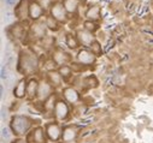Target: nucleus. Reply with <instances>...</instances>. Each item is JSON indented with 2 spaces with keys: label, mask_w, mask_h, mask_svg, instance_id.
I'll list each match as a JSON object with an SVG mask.
<instances>
[{
  "label": "nucleus",
  "mask_w": 153,
  "mask_h": 143,
  "mask_svg": "<svg viewBox=\"0 0 153 143\" xmlns=\"http://www.w3.org/2000/svg\"><path fill=\"white\" fill-rule=\"evenodd\" d=\"M39 67V59L30 49H23L18 58V71L24 75H31Z\"/></svg>",
  "instance_id": "obj_1"
},
{
  "label": "nucleus",
  "mask_w": 153,
  "mask_h": 143,
  "mask_svg": "<svg viewBox=\"0 0 153 143\" xmlns=\"http://www.w3.org/2000/svg\"><path fill=\"white\" fill-rule=\"evenodd\" d=\"M11 130L13 131L15 135L17 136H22L24 133L28 132V130L31 126V119L27 116H15L11 119L10 123Z\"/></svg>",
  "instance_id": "obj_2"
},
{
  "label": "nucleus",
  "mask_w": 153,
  "mask_h": 143,
  "mask_svg": "<svg viewBox=\"0 0 153 143\" xmlns=\"http://www.w3.org/2000/svg\"><path fill=\"white\" fill-rule=\"evenodd\" d=\"M46 34H47L46 23L42 21H37V22H34L29 27L27 36H29V39L36 41V40H44L46 38Z\"/></svg>",
  "instance_id": "obj_3"
},
{
  "label": "nucleus",
  "mask_w": 153,
  "mask_h": 143,
  "mask_svg": "<svg viewBox=\"0 0 153 143\" xmlns=\"http://www.w3.org/2000/svg\"><path fill=\"white\" fill-rule=\"evenodd\" d=\"M50 16H52L62 24L69 21V13L64 7L63 1H53V4L50 7Z\"/></svg>",
  "instance_id": "obj_4"
},
{
  "label": "nucleus",
  "mask_w": 153,
  "mask_h": 143,
  "mask_svg": "<svg viewBox=\"0 0 153 143\" xmlns=\"http://www.w3.org/2000/svg\"><path fill=\"white\" fill-rule=\"evenodd\" d=\"M75 35H76V38H77L80 45H82V46H85V47H88V48H89V47L92 46V43L95 41L94 34L91 32V31H88V30H86L85 28L77 29V30H76V32H75Z\"/></svg>",
  "instance_id": "obj_5"
},
{
  "label": "nucleus",
  "mask_w": 153,
  "mask_h": 143,
  "mask_svg": "<svg viewBox=\"0 0 153 143\" xmlns=\"http://www.w3.org/2000/svg\"><path fill=\"white\" fill-rule=\"evenodd\" d=\"M45 15V9L39 4L37 0H30L29 3V18L33 22L40 21V18Z\"/></svg>",
  "instance_id": "obj_6"
},
{
  "label": "nucleus",
  "mask_w": 153,
  "mask_h": 143,
  "mask_svg": "<svg viewBox=\"0 0 153 143\" xmlns=\"http://www.w3.org/2000/svg\"><path fill=\"white\" fill-rule=\"evenodd\" d=\"M76 59H77V61H79L81 65H92V64L95 63L97 55H95L91 49L83 48V49H80V51L77 52Z\"/></svg>",
  "instance_id": "obj_7"
},
{
  "label": "nucleus",
  "mask_w": 153,
  "mask_h": 143,
  "mask_svg": "<svg viewBox=\"0 0 153 143\" xmlns=\"http://www.w3.org/2000/svg\"><path fill=\"white\" fill-rule=\"evenodd\" d=\"M29 3L30 0H19V3L16 5L13 13L18 21H23L29 17Z\"/></svg>",
  "instance_id": "obj_8"
},
{
  "label": "nucleus",
  "mask_w": 153,
  "mask_h": 143,
  "mask_svg": "<svg viewBox=\"0 0 153 143\" xmlns=\"http://www.w3.org/2000/svg\"><path fill=\"white\" fill-rule=\"evenodd\" d=\"M52 91H53V87L51 83L47 82H40L39 83V90H37V99L40 101L46 102L51 96H52Z\"/></svg>",
  "instance_id": "obj_9"
},
{
  "label": "nucleus",
  "mask_w": 153,
  "mask_h": 143,
  "mask_svg": "<svg viewBox=\"0 0 153 143\" xmlns=\"http://www.w3.org/2000/svg\"><path fill=\"white\" fill-rule=\"evenodd\" d=\"M52 60L56 65H59L60 66H65L68 63L71 61V57L69 53L64 52L63 49H56L53 52V55H52Z\"/></svg>",
  "instance_id": "obj_10"
},
{
  "label": "nucleus",
  "mask_w": 153,
  "mask_h": 143,
  "mask_svg": "<svg viewBox=\"0 0 153 143\" xmlns=\"http://www.w3.org/2000/svg\"><path fill=\"white\" fill-rule=\"evenodd\" d=\"M54 116L59 120H64L69 116V106L65 101H57L54 107Z\"/></svg>",
  "instance_id": "obj_11"
},
{
  "label": "nucleus",
  "mask_w": 153,
  "mask_h": 143,
  "mask_svg": "<svg viewBox=\"0 0 153 143\" xmlns=\"http://www.w3.org/2000/svg\"><path fill=\"white\" fill-rule=\"evenodd\" d=\"M100 15H101V11H100V6H99L98 4L91 5V6L87 9L86 13H85L86 19H87V21H92V22L99 21V19H100Z\"/></svg>",
  "instance_id": "obj_12"
},
{
  "label": "nucleus",
  "mask_w": 153,
  "mask_h": 143,
  "mask_svg": "<svg viewBox=\"0 0 153 143\" xmlns=\"http://www.w3.org/2000/svg\"><path fill=\"white\" fill-rule=\"evenodd\" d=\"M46 133L52 141H57V139H59V137L62 136L63 132H62V129H60V126L58 124L51 123V124H48L46 126Z\"/></svg>",
  "instance_id": "obj_13"
},
{
  "label": "nucleus",
  "mask_w": 153,
  "mask_h": 143,
  "mask_svg": "<svg viewBox=\"0 0 153 143\" xmlns=\"http://www.w3.org/2000/svg\"><path fill=\"white\" fill-rule=\"evenodd\" d=\"M63 95H64L65 100H66L68 102H70V103H75V102H77V101L80 100V94H79V91L76 90V89H74V88H71V87L65 88V89L63 90Z\"/></svg>",
  "instance_id": "obj_14"
},
{
  "label": "nucleus",
  "mask_w": 153,
  "mask_h": 143,
  "mask_svg": "<svg viewBox=\"0 0 153 143\" xmlns=\"http://www.w3.org/2000/svg\"><path fill=\"white\" fill-rule=\"evenodd\" d=\"M80 4H81V0H63V5L68 11V13L70 15H75L77 12Z\"/></svg>",
  "instance_id": "obj_15"
},
{
  "label": "nucleus",
  "mask_w": 153,
  "mask_h": 143,
  "mask_svg": "<svg viewBox=\"0 0 153 143\" xmlns=\"http://www.w3.org/2000/svg\"><path fill=\"white\" fill-rule=\"evenodd\" d=\"M37 90H39V82L36 80H30L27 86V97L30 100L37 97Z\"/></svg>",
  "instance_id": "obj_16"
},
{
  "label": "nucleus",
  "mask_w": 153,
  "mask_h": 143,
  "mask_svg": "<svg viewBox=\"0 0 153 143\" xmlns=\"http://www.w3.org/2000/svg\"><path fill=\"white\" fill-rule=\"evenodd\" d=\"M76 136H77V130H76L75 126H66L64 130H63V133H62V137H63V141L69 143V142H72Z\"/></svg>",
  "instance_id": "obj_17"
},
{
  "label": "nucleus",
  "mask_w": 153,
  "mask_h": 143,
  "mask_svg": "<svg viewBox=\"0 0 153 143\" xmlns=\"http://www.w3.org/2000/svg\"><path fill=\"white\" fill-rule=\"evenodd\" d=\"M27 86H28L27 81L25 80H21L16 84V87L13 89V95L16 97H18V99H22V97L27 96Z\"/></svg>",
  "instance_id": "obj_18"
},
{
  "label": "nucleus",
  "mask_w": 153,
  "mask_h": 143,
  "mask_svg": "<svg viewBox=\"0 0 153 143\" xmlns=\"http://www.w3.org/2000/svg\"><path fill=\"white\" fill-rule=\"evenodd\" d=\"M48 80L53 87H59L63 83V77L60 76L58 71H54V70L48 71Z\"/></svg>",
  "instance_id": "obj_19"
},
{
  "label": "nucleus",
  "mask_w": 153,
  "mask_h": 143,
  "mask_svg": "<svg viewBox=\"0 0 153 143\" xmlns=\"http://www.w3.org/2000/svg\"><path fill=\"white\" fill-rule=\"evenodd\" d=\"M65 45L70 48V49H76L79 46H80V42L76 38V35H72V34H66L65 36Z\"/></svg>",
  "instance_id": "obj_20"
},
{
  "label": "nucleus",
  "mask_w": 153,
  "mask_h": 143,
  "mask_svg": "<svg viewBox=\"0 0 153 143\" xmlns=\"http://www.w3.org/2000/svg\"><path fill=\"white\" fill-rule=\"evenodd\" d=\"M31 137L35 143H45V135H44V129L42 128H36L31 132Z\"/></svg>",
  "instance_id": "obj_21"
},
{
  "label": "nucleus",
  "mask_w": 153,
  "mask_h": 143,
  "mask_svg": "<svg viewBox=\"0 0 153 143\" xmlns=\"http://www.w3.org/2000/svg\"><path fill=\"white\" fill-rule=\"evenodd\" d=\"M45 23H46V25H47V29H50V30H52V31H58L59 29H60V27H59V22L57 21V19H54L52 16H47L46 18H45Z\"/></svg>",
  "instance_id": "obj_22"
},
{
  "label": "nucleus",
  "mask_w": 153,
  "mask_h": 143,
  "mask_svg": "<svg viewBox=\"0 0 153 143\" xmlns=\"http://www.w3.org/2000/svg\"><path fill=\"white\" fill-rule=\"evenodd\" d=\"M11 35L16 39H21L22 36H24V28L21 23H16L11 27Z\"/></svg>",
  "instance_id": "obj_23"
},
{
  "label": "nucleus",
  "mask_w": 153,
  "mask_h": 143,
  "mask_svg": "<svg viewBox=\"0 0 153 143\" xmlns=\"http://www.w3.org/2000/svg\"><path fill=\"white\" fill-rule=\"evenodd\" d=\"M58 72L60 74V76H62L63 78H69V77L72 75V70H71V66L65 65V66H60V67L58 69Z\"/></svg>",
  "instance_id": "obj_24"
},
{
  "label": "nucleus",
  "mask_w": 153,
  "mask_h": 143,
  "mask_svg": "<svg viewBox=\"0 0 153 143\" xmlns=\"http://www.w3.org/2000/svg\"><path fill=\"white\" fill-rule=\"evenodd\" d=\"M83 28L86 29V30H88V31H91V32H95L98 29H99V25L95 23V22H92V21H85L83 22Z\"/></svg>",
  "instance_id": "obj_25"
},
{
  "label": "nucleus",
  "mask_w": 153,
  "mask_h": 143,
  "mask_svg": "<svg viewBox=\"0 0 153 143\" xmlns=\"http://www.w3.org/2000/svg\"><path fill=\"white\" fill-rule=\"evenodd\" d=\"M89 49H91V51H92V52H93V53H94L97 57H99V55L101 54V52H102V49H101V45H100V43H99L97 40H95V41L92 43V46L89 47Z\"/></svg>",
  "instance_id": "obj_26"
},
{
  "label": "nucleus",
  "mask_w": 153,
  "mask_h": 143,
  "mask_svg": "<svg viewBox=\"0 0 153 143\" xmlns=\"http://www.w3.org/2000/svg\"><path fill=\"white\" fill-rule=\"evenodd\" d=\"M54 102V96L52 95L45 103H44V107H45V110H47V111H54V107H56V103H53Z\"/></svg>",
  "instance_id": "obj_27"
},
{
  "label": "nucleus",
  "mask_w": 153,
  "mask_h": 143,
  "mask_svg": "<svg viewBox=\"0 0 153 143\" xmlns=\"http://www.w3.org/2000/svg\"><path fill=\"white\" fill-rule=\"evenodd\" d=\"M85 84H87L88 87H91V88H95V87H98V80L94 77V76H89V77H87L86 80H85Z\"/></svg>",
  "instance_id": "obj_28"
},
{
  "label": "nucleus",
  "mask_w": 153,
  "mask_h": 143,
  "mask_svg": "<svg viewBox=\"0 0 153 143\" xmlns=\"http://www.w3.org/2000/svg\"><path fill=\"white\" fill-rule=\"evenodd\" d=\"M37 1H39V4H40L45 10H46V9H50L51 5L53 4L52 0H37Z\"/></svg>",
  "instance_id": "obj_29"
},
{
  "label": "nucleus",
  "mask_w": 153,
  "mask_h": 143,
  "mask_svg": "<svg viewBox=\"0 0 153 143\" xmlns=\"http://www.w3.org/2000/svg\"><path fill=\"white\" fill-rule=\"evenodd\" d=\"M19 1H18V0H5V4H6V6H15L16 7V5L18 4Z\"/></svg>",
  "instance_id": "obj_30"
},
{
  "label": "nucleus",
  "mask_w": 153,
  "mask_h": 143,
  "mask_svg": "<svg viewBox=\"0 0 153 143\" xmlns=\"http://www.w3.org/2000/svg\"><path fill=\"white\" fill-rule=\"evenodd\" d=\"M12 16H15V13H12V12H9V11H6V12H5V21H6V22L11 21Z\"/></svg>",
  "instance_id": "obj_31"
},
{
  "label": "nucleus",
  "mask_w": 153,
  "mask_h": 143,
  "mask_svg": "<svg viewBox=\"0 0 153 143\" xmlns=\"http://www.w3.org/2000/svg\"><path fill=\"white\" fill-rule=\"evenodd\" d=\"M13 143H27L24 139H16V141H13Z\"/></svg>",
  "instance_id": "obj_32"
}]
</instances>
